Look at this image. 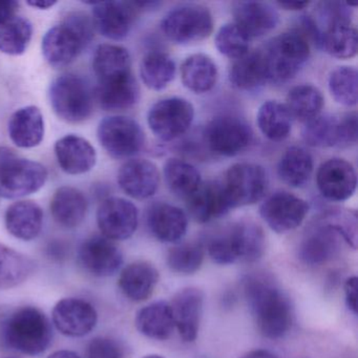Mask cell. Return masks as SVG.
Listing matches in <instances>:
<instances>
[{
	"label": "cell",
	"instance_id": "obj_1",
	"mask_svg": "<svg viewBox=\"0 0 358 358\" xmlns=\"http://www.w3.org/2000/svg\"><path fill=\"white\" fill-rule=\"evenodd\" d=\"M244 290L259 332L270 339L284 337L293 324L292 306L287 295L264 275L248 276Z\"/></svg>",
	"mask_w": 358,
	"mask_h": 358
},
{
	"label": "cell",
	"instance_id": "obj_2",
	"mask_svg": "<svg viewBox=\"0 0 358 358\" xmlns=\"http://www.w3.org/2000/svg\"><path fill=\"white\" fill-rule=\"evenodd\" d=\"M95 36L91 18L83 12H72L62 24L53 27L43 38V54L54 68H64L72 64L87 49Z\"/></svg>",
	"mask_w": 358,
	"mask_h": 358
},
{
	"label": "cell",
	"instance_id": "obj_3",
	"mask_svg": "<svg viewBox=\"0 0 358 358\" xmlns=\"http://www.w3.org/2000/svg\"><path fill=\"white\" fill-rule=\"evenodd\" d=\"M263 229L251 222H238L215 234L207 245L209 257L219 265L255 262L265 252Z\"/></svg>",
	"mask_w": 358,
	"mask_h": 358
},
{
	"label": "cell",
	"instance_id": "obj_4",
	"mask_svg": "<svg viewBox=\"0 0 358 358\" xmlns=\"http://www.w3.org/2000/svg\"><path fill=\"white\" fill-rule=\"evenodd\" d=\"M6 343L15 351L35 356L43 353L51 345L53 329L45 313L36 307L15 310L3 324Z\"/></svg>",
	"mask_w": 358,
	"mask_h": 358
},
{
	"label": "cell",
	"instance_id": "obj_5",
	"mask_svg": "<svg viewBox=\"0 0 358 358\" xmlns=\"http://www.w3.org/2000/svg\"><path fill=\"white\" fill-rule=\"evenodd\" d=\"M49 100L58 118L79 124L93 114L95 95L85 78L66 73L54 79L50 85Z\"/></svg>",
	"mask_w": 358,
	"mask_h": 358
},
{
	"label": "cell",
	"instance_id": "obj_6",
	"mask_svg": "<svg viewBox=\"0 0 358 358\" xmlns=\"http://www.w3.org/2000/svg\"><path fill=\"white\" fill-rule=\"evenodd\" d=\"M262 52L268 80L285 83L291 80L309 59L310 43L299 31L291 30L272 39Z\"/></svg>",
	"mask_w": 358,
	"mask_h": 358
},
{
	"label": "cell",
	"instance_id": "obj_7",
	"mask_svg": "<svg viewBox=\"0 0 358 358\" xmlns=\"http://www.w3.org/2000/svg\"><path fill=\"white\" fill-rule=\"evenodd\" d=\"M49 173L36 161L18 156L14 150L0 148V196L20 199L39 192Z\"/></svg>",
	"mask_w": 358,
	"mask_h": 358
},
{
	"label": "cell",
	"instance_id": "obj_8",
	"mask_svg": "<svg viewBox=\"0 0 358 358\" xmlns=\"http://www.w3.org/2000/svg\"><path fill=\"white\" fill-rule=\"evenodd\" d=\"M161 30L167 39L178 45L198 43L213 33V15L201 5L179 6L163 17Z\"/></svg>",
	"mask_w": 358,
	"mask_h": 358
},
{
	"label": "cell",
	"instance_id": "obj_9",
	"mask_svg": "<svg viewBox=\"0 0 358 358\" xmlns=\"http://www.w3.org/2000/svg\"><path fill=\"white\" fill-rule=\"evenodd\" d=\"M100 144L112 158L127 159L137 155L144 145L143 131L134 119L106 117L97 129Z\"/></svg>",
	"mask_w": 358,
	"mask_h": 358
},
{
	"label": "cell",
	"instance_id": "obj_10",
	"mask_svg": "<svg viewBox=\"0 0 358 358\" xmlns=\"http://www.w3.org/2000/svg\"><path fill=\"white\" fill-rule=\"evenodd\" d=\"M194 108L183 98L171 97L160 100L150 108L148 123L150 131L164 142L181 137L192 127Z\"/></svg>",
	"mask_w": 358,
	"mask_h": 358
},
{
	"label": "cell",
	"instance_id": "obj_11",
	"mask_svg": "<svg viewBox=\"0 0 358 358\" xmlns=\"http://www.w3.org/2000/svg\"><path fill=\"white\" fill-rule=\"evenodd\" d=\"M252 140L250 125L238 117H217L207 124L204 131V143L220 156H236L246 150Z\"/></svg>",
	"mask_w": 358,
	"mask_h": 358
},
{
	"label": "cell",
	"instance_id": "obj_12",
	"mask_svg": "<svg viewBox=\"0 0 358 358\" xmlns=\"http://www.w3.org/2000/svg\"><path fill=\"white\" fill-rule=\"evenodd\" d=\"M232 209L255 204L265 196L268 177L265 169L253 163L232 165L223 183Z\"/></svg>",
	"mask_w": 358,
	"mask_h": 358
},
{
	"label": "cell",
	"instance_id": "obj_13",
	"mask_svg": "<svg viewBox=\"0 0 358 358\" xmlns=\"http://www.w3.org/2000/svg\"><path fill=\"white\" fill-rule=\"evenodd\" d=\"M308 213L309 204L305 200L285 192L272 194L259 207L262 219L278 234H286L296 229Z\"/></svg>",
	"mask_w": 358,
	"mask_h": 358
},
{
	"label": "cell",
	"instance_id": "obj_14",
	"mask_svg": "<svg viewBox=\"0 0 358 358\" xmlns=\"http://www.w3.org/2000/svg\"><path fill=\"white\" fill-rule=\"evenodd\" d=\"M138 209L131 201L108 198L97 210V224L104 238L124 241L131 238L138 227Z\"/></svg>",
	"mask_w": 358,
	"mask_h": 358
},
{
	"label": "cell",
	"instance_id": "obj_15",
	"mask_svg": "<svg viewBox=\"0 0 358 358\" xmlns=\"http://www.w3.org/2000/svg\"><path fill=\"white\" fill-rule=\"evenodd\" d=\"M91 5L94 28L110 41H122L129 34L139 11L136 3L129 1H102Z\"/></svg>",
	"mask_w": 358,
	"mask_h": 358
},
{
	"label": "cell",
	"instance_id": "obj_16",
	"mask_svg": "<svg viewBox=\"0 0 358 358\" xmlns=\"http://www.w3.org/2000/svg\"><path fill=\"white\" fill-rule=\"evenodd\" d=\"M54 326L68 337H83L95 329L97 310L89 301L81 299H60L52 312Z\"/></svg>",
	"mask_w": 358,
	"mask_h": 358
},
{
	"label": "cell",
	"instance_id": "obj_17",
	"mask_svg": "<svg viewBox=\"0 0 358 358\" xmlns=\"http://www.w3.org/2000/svg\"><path fill=\"white\" fill-rule=\"evenodd\" d=\"M81 267L96 278H108L120 269L123 255L113 241L93 236L81 244L78 251Z\"/></svg>",
	"mask_w": 358,
	"mask_h": 358
},
{
	"label": "cell",
	"instance_id": "obj_18",
	"mask_svg": "<svg viewBox=\"0 0 358 358\" xmlns=\"http://www.w3.org/2000/svg\"><path fill=\"white\" fill-rule=\"evenodd\" d=\"M316 183L324 199L332 202H343L355 192L357 177L351 163L343 159L333 158L320 165Z\"/></svg>",
	"mask_w": 358,
	"mask_h": 358
},
{
	"label": "cell",
	"instance_id": "obj_19",
	"mask_svg": "<svg viewBox=\"0 0 358 358\" xmlns=\"http://www.w3.org/2000/svg\"><path fill=\"white\" fill-rule=\"evenodd\" d=\"M203 303L204 294L196 287L182 289L169 303L175 328L184 341L192 343L198 337Z\"/></svg>",
	"mask_w": 358,
	"mask_h": 358
},
{
	"label": "cell",
	"instance_id": "obj_20",
	"mask_svg": "<svg viewBox=\"0 0 358 358\" xmlns=\"http://www.w3.org/2000/svg\"><path fill=\"white\" fill-rule=\"evenodd\" d=\"M160 175L154 163L144 159H131L119 169L118 184L121 189L136 200H145L156 194Z\"/></svg>",
	"mask_w": 358,
	"mask_h": 358
},
{
	"label": "cell",
	"instance_id": "obj_21",
	"mask_svg": "<svg viewBox=\"0 0 358 358\" xmlns=\"http://www.w3.org/2000/svg\"><path fill=\"white\" fill-rule=\"evenodd\" d=\"M186 200L190 215L199 223L219 219L232 209L222 182H202Z\"/></svg>",
	"mask_w": 358,
	"mask_h": 358
},
{
	"label": "cell",
	"instance_id": "obj_22",
	"mask_svg": "<svg viewBox=\"0 0 358 358\" xmlns=\"http://www.w3.org/2000/svg\"><path fill=\"white\" fill-rule=\"evenodd\" d=\"M234 24L251 38H259L278 27L280 16L273 6L262 1H238L234 3Z\"/></svg>",
	"mask_w": 358,
	"mask_h": 358
},
{
	"label": "cell",
	"instance_id": "obj_23",
	"mask_svg": "<svg viewBox=\"0 0 358 358\" xmlns=\"http://www.w3.org/2000/svg\"><path fill=\"white\" fill-rule=\"evenodd\" d=\"M56 159L60 169L68 175L78 176L89 173L97 162V152L85 138L66 135L55 143Z\"/></svg>",
	"mask_w": 358,
	"mask_h": 358
},
{
	"label": "cell",
	"instance_id": "obj_24",
	"mask_svg": "<svg viewBox=\"0 0 358 358\" xmlns=\"http://www.w3.org/2000/svg\"><path fill=\"white\" fill-rule=\"evenodd\" d=\"M341 240L337 232L317 220L299 245V259L309 265L328 263L339 252Z\"/></svg>",
	"mask_w": 358,
	"mask_h": 358
},
{
	"label": "cell",
	"instance_id": "obj_25",
	"mask_svg": "<svg viewBox=\"0 0 358 358\" xmlns=\"http://www.w3.org/2000/svg\"><path fill=\"white\" fill-rule=\"evenodd\" d=\"M148 226L160 242L177 243L187 232L188 217L179 207L169 203H157L148 210Z\"/></svg>",
	"mask_w": 358,
	"mask_h": 358
},
{
	"label": "cell",
	"instance_id": "obj_26",
	"mask_svg": "<svg viewBox=\"0 0 358 358\" xmlns=\"http://www.w3.org/2000/svg\"><path fill=\"white\" fill-rule=\"evenodd\" d=\"M93 70L98 85L116 83L131 76V60L125 48L116 45H100L93 56Z\"/></svg>",
	"mask_w": 358,
	"mask_h": 358
},
{
	"label": "cell",
	"instance_id": "obj_27",
	"mask_svg": "<svg viewBox=\"0 0 358 358\" xmlns=\"http://www.w3.org/2000/svg\"><path fill=\"white\" fill-rule=\"evenodd\" d=\"M43 113L37 106H29L13 113L8 124L10 139L20 148L38 146L45 138Z\"/></svg>",
	"mask_w": 358,
	"mask_h": 358
},
{
	"label": "cell",
	"instance_id": "obj_28",
	"mask_svg": "<svg viewBox=\"0 0 358 358\" xmlns=\"http://www.w3.org/2000/svg\"><path fill=\"white\" fill-rule=\"evenodd\" d=\"M5 224L14 238L26 242L35 240L43 229V208L33 201H18L8 207Z\"/></svg>",
	"mask_w": 358,
	"mask_h": 358
},
{
	"label": "cell",
	"instance_id": "obj_29",
	"mask_svg": "<svg viewBox=\"0 0 358 358\" xmlns=\"http://www.w3.org/2000/svg\"><path fill=\"white\" fill-rule=\"evenodd\" d=\"M159 282V272L152 264L137 261L121 271L118 286L125 297L133 301H146Z\"/></svg>",
	"mask_w": 358,
	"mask_h": 358
},
{
	"label": "cell",
	"instance_id": "obj_30",
	"mask_svg": "<svg viewBox=\"0 0 358 358\" xmlns=\"http://www.w3.org/2000/svg\"><path fill=\"white\" fill-rule=\"evenodd\" d=\"M52 217L62 227H78L87 217V200L83 192L71 186H62L54 194L50 204Z\"/></svg>",
	"mask_w": 358,
	"mask_h": 358
},
{
	"label": "cell",
	"instance_id": "obj_31",
	"mask_svg": "<svg viewBox=\"0 0 358 358\" xmlns=\"http://www.w3.org/2000/svg\"><path fill=\"white\" fill-rule=\"evenodd\" d=\"M136 328L141 334L156 341H165L173 334L175 324L171 306L164 301H154L136 314Z\"/></svg>",
	"mask_w": 358,
	"mask_h": 358
},
{
	"label": "cell",
	"instance_id": "obj_32",
	"mask_svg": "<svg viewBox=\"0 0 358 358\" xmlns=\"http://www.w3.org/2000/svg\"><path fill=\"white\" fill-rule=\"evenodd\" d=\"M94 95L102 110L116 112L133 108L139 100L140 89L131 75L116 83L98 85Z\"/></svg>",
	"mask_w": 358,
	"mask_h": 358
},
{
	"label": "cell",
	"instance_id": "obj_33",
	"mask_svg": "<svg viewBox=\"0 0 358 358\" xmlns=\"http://www.w3.org/2000/svg\"><path fill=\"white\" fill-rule=\"evenodd\" d=\"M229 80L241 91L259 90L268 80L263 52H248L246 55L234 60L229 70Z\"/></svg>",
	"mask_w": 358,
	"mask_h": 358
},
{
	"label": "cell",
	"instance_id": "obj_34",
	"mask_svg": "<svg viewBox=\"0 0 358 358\" xmlns=\"http://www.w3.org/2000/svg\"><path fill=\"white\" fill-rule=\"evenodd\" d=\"M181 79L185 87L196 94L211 91L217 80V68L213 60L204 54H194L184 60Z\"/></svg>",
	"mask_w": 358,
	"mask_h": 358
},
{
	"label": "cell",
	"instance_id": "obj_35",
	"mask_svg": "<svg viewBox=\"0 0 358 358\" xmlns=\"http://www.w3.org/2000/svg\"><path fill=\"white\" fill-rule=\"evenodd\" d=\"M313 169L311 154L303 148L291 146L287 148L278 162V173L285 184L299 188L309 181Z\"/></svg>",
	"mask_w": 358,
	"mask_h": 358
},
{
	"label": "cell",
	"instance_id": "obj_36",
	"mask_svg": "<svg viewBox=\"0 0 358 358\" xmlns=\"http://www.w3.org/2000/svg\"><path fill=\"white\" fill-rule=\"evenodd\" d=\"M33 37V26L28 18L16 15L0 22V52L10 56L26 53Z\"/></svg>",
	"mask_w": 358,
	"mask_h": 358
},
{
	"label": "cell",
	"instance_id": "obj_37",
	"mask_svg": "<svg viewBox=\"0 0 358 358\" xmlns=\"http://www.w3.org/2000/svg\"><path fill=\"white\" fill-rule=\"evenodd\" d=\"M33 271L32 259L0 243V290L20 286Z\"/></svg>",
	"mask_w": 358,
	"mask_h": 358
},
{
	"label": "cell",
	"instance_id": "obj_38",
	"mask_svg": "<svg viewBox=\"0 0 358 358\" xmlns=\"http://www.w3.org/2000/svg\"><path fill=\"white\" fill-rule=\"evenodd\" d=\"M285 106L291 117L306 123L320 116L324 108V97L313 85H297L289 92Z\"/></svg>",
	"mask_w": 358,
	"mask_h": 358
},
{
	"label": "cell",
	"instance_id": "obj_39",
	"mask_svg": "<svg viewBox=\"0 0 358 358\" xmlns=\"http://www.w3.org/2000/svg\"><path fill=\"white\" fill-rule=\"evenodd\" d=\"M176 64L171 56L163 52H150L140 64V76L148 89L164 90L175 78Z\"/></svg>",
	"mask_w": 358,
	"mask_h": 358
},
{
	"label": "cell",
	"instance_id": "obj_40",
	"mask_svg": "<svg viewBox=\"0 0 358 358\" xmlns=\"http://www.w3.org/2000/svg\"><path fill=\"white\" fill-rule=\"evenodd\" d=\"M292 117L284 104L278 101H267L262 104L257 113V122L259 131L268 139L282 141L289 137Z\"/></svg>",
	"mask_w": 358,
	"mask_h": 358
},
{
	"label": "cell",
	"instance_id": "obj_41",
	"mask_svg": "<svg viewBox=\"0 0 358 358\" xmlns=\"http://www.w3.org/2000/svg\"><path fill=\"white\" fill-rule=\"evenodd\" d=\"M163 173L167 187L180 198L187 199L202 183L198 169L181 159H169Z\"/></svg>",
	"mask_w": 358,
	"mask_h": 358
},
{
	"label": "cell",
	"instance_id": "obj_42",
	"mask_svg": "<svg viewBox=\"0 0 358 358\" xmlns=\"http://www.w3.org/2000/svg\"><path fill=\"white\" fill-rule=\"evenodd\" d=\"M322 47L337 59H350L357 54V31L348 22L333 24L322 31Z\"/></svg>",
	"mask_w": 358,
	"mask_h": 358
},
{
	"label": "cell",
	"instance_id": "obj_43",
	"mask_svg": "<svg viewBox=\"0 0 358 358\" xmlns=\"http://www.w3.org/2000/svg\"><path fill=\"white\" fill-rule=\"evenodd\" d=\"M303 141L312 148H333L338 144V119L320 115L305 123L301 131Z\"/></svg>",
	"mask_w": 358,
	"mask_h": 358
},
{
	"label": "cell",
	"instance_id": "obj_44",
	"mask_svg": "<svg viewBox=\"0 0 358 358\" xmlns=\"http://www.w3.org/2000/svg\"><path fill=\"white\" fill-rule=\"evenodd\" d=\"M329 91L337 103L348 108L357 104L358 73L351 66H339L329 77Z\"/></svg>",
	"mask_w": 358,
	"mask_h": 358
},
{
	"label": "cell",
	"instance_id": "obj_45",
	"mask_svg": "<svg viewBox=\"0 0 358 358\" xmlns=\"http://www.w3.org/2000/svg\"><path fill=\"white\" fill-rule=\"evenodd\" d=\"M204 255V247L199 243H183L169 251L167 265L176 273L192 274L200 269Z\"/></svg>",
	"mask_w": 358,
	"mask_h": 358
},
{
	"label": "cell",
	"instance_id": "obj_46",
	"mask_svg": "<svg viewBox=\"0 0 358 358\" xmlns=\"http://www.w3.org/2000/svg\"><path fill=\"white\" fill-rule=\"evenodd\" d=\"M318 221L332 228L352 248L357 247V213L351 209L332 208Z\"/></svg>",
	"mask_w": 358,
	"mask_h": 358
},
{
	"label": "cell",
	"instance_id": "obj_47",
	"mask_svg": "<svg viewBox=\"0 0 358 358\" xmlns=\"http://www.w3.org/2000/svg\"><path fill=\"white\" fill-rule=\"evenodd\" d=\"M250 39L236 24H227L217 31L215 47L222 55L230 59H238L249 52Z\"/></svg>",
	"mask_w": 358,
	"mask_h": 358
},
{
	"label": "cell",
	"instance_id": "obj_48",
	"mask_svg": "<svg viewBox=\"0 0 358 358\" xmlns=\"http://www.w3.org/2000/svg\"><path fill=\"white\" fill-rule=\"evenodd\" d=\"M351 6L336 1H324L318 3L317 15L320 24L324 26V30L336 24H350L351 18Z\"/></svg>",
	"mask_w": 358,
	"mask_h": 358
},
{
	"label": "cell",
	"instance_id": "obj_49",
	"mask_svg": "<svg viewBox=\"0 0 358 358\" xmlns=\"http://www.w3.org/2000/svg\"><path fill=\"white\" fill-rule=\"evenodd\" d=\"M87 357L124 358V351L120 343L110 337H95L87 347Z\"/></svg>",
	"mask_w": 358,
	"mask_h": 358
},
{
	"label": "cell",
	"instance_id": "obj_50",
	"mask_svg": "<svg viewBox=\"0 0 358 358\" xmlns=\"http://www.w3.org/2000/svg\"><path fill=\"white\" fill-rule=\"evenodd\" d=\"M357 114L349 113L338 119V144L339 148H348L357 143Z\"/></svg>",
	"mask_w": 358,
	"mask_h": 358
},
{
	"label": "cell",
	"instance_id": "obj_51",
	"mask_svg": "<svg viewBox=\"0 0 358 358\" xmlns=\"http://www.w3.org/2000/svg\"><path fill=\"white\" fill-rule=\"evenodd\" d=\"M357 282L356 276H351L345 282V303L354 314L357 313Z\"/></svg>",
	"mask_w": 358,
	"mask_h": 358
},
{
	"label": "cell",
	"instance_id": "obj_52",
	"mask_svg": "<svg viewBox=\"0 0 358 358\" xmlns=\"http://www.w3.org/2000/svg\"><path fill=\"white\" fill-rule=\"evenodd\" d=\"M18 8H20V3L17 1L0 0V22L16 15L18 12Z\"/></svg>",
	"mask_w": 358,
	"mask_h": 358
},
{
	"label": "cell",
	"instance_id": "obj_53",
	"mask_svg": "<svg viewBox=\"0 0 358 358\" xmlns=\"http://www.w3.org/2000/svg\"><path fill=\"white\" fill-rule=\"evenodd\" d=\"M278 5L287 11H301L306 9L310 3L308 1H280Z\"/></svg>",
	"mask_w": 358,
	"mask_h": 358
},
{
	"label": "cell",
	"instance_id": "obj_54",
	"mask_svg": "<svg viewBox=\"0 0 358 358\" xmlns=\"http://www.w3.org/2000/svg\"><path fill=\"white\" fill-rule=\"evenodd\" d=\"M29 6L31 7L36 8L39 10H49L53 8L54 6L57 3V1H49V0H32V1H28Z\"/></svg>",
	"mask_w": 358,
	"mask_h": 358
},
{
	"label": "cell",
	"instance_id": "obj_55",
	"mask_svg": "<svg viewBox=\"0 0 358 358\" xmlns=\"http://www.w3.org/2000/svg\"><path fill=\"white\" fill-rule=\"evenodd\" d=\"M241 358H278L271 352L267 351V350H255V351L249 352V353L245 354Z\"/></svg>",
	"mask_w": 358,
	"mask_h": 358
},
{
	"label": "cell",
	"instance_id": "obj_56",
	"mask_svg": "<svg viewBox=\"0 0 358 358\" xmlns=\"http://www.w3.org/2000/svg\"><path fill=\"white\" fill-rule=\"evenodd\" d=\"M48 358H83L74 351L70 350H59V351L53 352Z\"/></svg>",
	"mask_w": 358,
	"mask_h": 358
},
{
	"label": "cell",
	"instance_id": "obj_57",
	"mask_svg": "<svg viewBox=\"0 0 358 358\" xmlns=\"http://www.w3.org/2000/svg\"><path fill=\"white\" fill-rule=\"evenodd\" d=\"M143 358H164V357H163V356H160V355H155V354H154V355H148Z\"/></svg>",
	"mask_w": 358,
	"mask_h": 358
},
{
	"label": "cell",
	"instance_id": "obj_58",
	"mask_svg": "<svg viewBox=\"0 0 358 358\" xmlns=\"http://www.w3.org/2000/svg\"><path fill=\"white\" fill-rule=\"evenodd\" d=\"M6 358H14V357H6Z\"/></svg>",
	"mask_w": 358,
	"mask_h": 358
}]
</instances>
